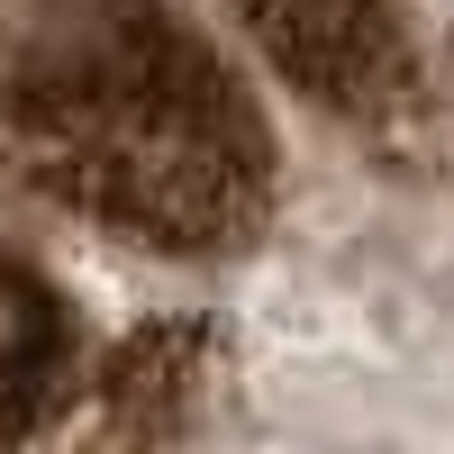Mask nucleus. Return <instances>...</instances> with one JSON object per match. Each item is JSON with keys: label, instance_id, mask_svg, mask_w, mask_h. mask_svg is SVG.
<instances>
[{"label": "nucleus", "instance_id": "f257e3e1", "mask_svg": "<svg viewBox=\"0 0 454 454\" xmlns=\"http://www.w3.org/2000/svg\"><path fill=\"white\" fill-rule=\"evenodd\" d=\"M0 145L109 237L209 254L273 209V137L164 0H0Z\"/></svg>", "mask_w": 454, "mask_h": 454}, {"label": "nucleus", "instance_id": "f03ea898", "mask_svg": "<svg viewBox=\"0 0 454 454\" xmlns=\"http://www.w3.org/2000/svg\"><path fill=\"white\" fill-rule=\"evenodd\" d=\"M300 100L382 119L409 100V0H227Z\"/></svg>", "mask_w": 454, "mask_h": 454}]
</instances>
